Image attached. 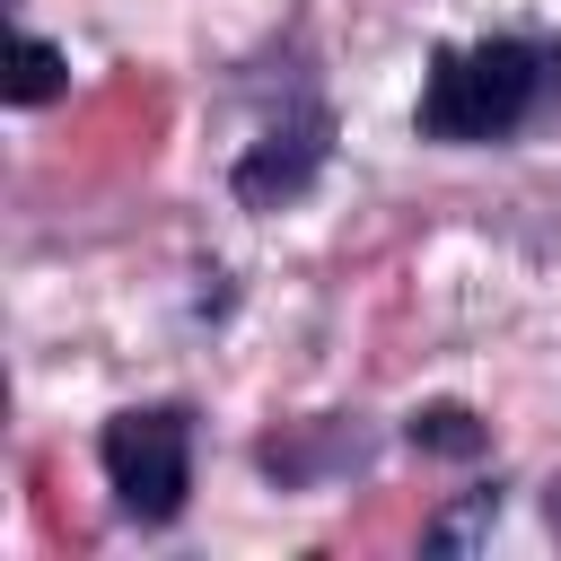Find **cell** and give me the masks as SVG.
<instances>
[{
  "label": "cell",
  "instance_id": "cell-1",
  "mask_svg": "<svg viewBox=\"0 0 561 561\" xmlns=\"http://www.w3.org/2000/svg\"><path fill=\"white\" fill-rule=\"evenodd\" d=\"M552 79L543 53L526 44H473V53H438L430 61V88H421V131L430 140H491L508 123H526L535 88Z\"/></svg>",
  "mask_w": 561,
  "mask_h": 561
},
{
  "label": "cell",
  "instance_id": "cell-2",
  "mask_svg": "<svg viewBox=\"0 0 561 561\" xmlns=\"http://www.w3.org/2000/svg\"><path fill=\"white\" fill-rule=\"evenodd\" d=\"M96 456H105V482H114V500L140 517V526H167L175 508H184V491H193V430H184V412H114L105 421V438H96Z\"/></svg>",
  "mask_w": 561,
  "mask_h": 561
},
{
  "label": "cell",
  "instance_id": "cell-3",
  "mask_svg": "<svg viewBox=\"0 0 561 561\" xmlns=\"http://www.w3.org/2000/svg\"><path fill=\"white\" fill-rule=\"evenodd\" d=\"M316 158H324V123H307V131H272V140L237 167V193H245L254 210H280L289 193H307Z\"/></svg>",
  "mask_w": 561,
  "mask_h": 561
},
{
  "label": "cell",
  "instance_id": "cell-4",
  "mask_svg": "<svg viewBox=\"0 0 561 561\" xmlns=\"http://www.w3.org/2000/svg\"><path fill=\"white\" fill-rule=\"evenodd\" d=\"M61 79H70L61 44L18 35V44H9V70H0V96H9V105H44V96H61Z\"/></svg>",
  "mask_w": 561,
  "mask_h": 561
},
{
  "label": "cell",
  "instance_id": "cell-5",
  "mask_svg": "<svg viewBox=\"0 0 561 561\" xmlns=\"http://www.w3.org/2000/svg\"><path fill=\"white\" fill-rule=\"evenodd\" d=\"M412 447H430V456H482V421L465 403H421L412 412Z\"/></svg>",
  "mask_w": 561,
  "mask_h": 561
}]
</instances>
